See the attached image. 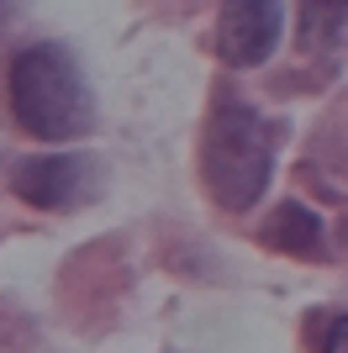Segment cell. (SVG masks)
I'll use <instances>...</instances> for the list:
<instances>
[{"instance_id": "6da1fadb", "label": "cell", "mask_w": 348, "mask_h": 353, "mask_svg": "<svg viewBox=\"0 0 348 353\" xmlns=\"http://www.w3.org/2000/svg\"><path fill=\"white\" fill-rule=\"evenodd\" d=\"M11 111L32 137L43 143H74L95 127V101L79 63L58 43H32L11 63Z\"/></svg>"}, {"instance_id": "7a4b0ae2", "label": "cell", "mask_w": 348, "mask_h": 353, "mask_svg": "<svg viewBox=\"0 0 348 353\" xmlns=\"http://www.w3.org/2000/svg\"><path fill=\"white\" fill-rule=\"evenodd\" d=\"M269 169H275V127L253 105H222L201 148V174L217 206L248 211L269 190Z\"/></svg>"}, {"instance_id": "3957f363", "label": "cell", "mask_w": 348, "mask_h": 353, "mask_svg": "<svg viewBox=\"0 0 348 353\" xmlns=\"http://www.w3.org/2000/svg\"><path fill=\"white\" fill-rule=\"evenodd\" d=\"M95 190V169L79 153H32L16 163V195L43 211H69Z\"/></svg>"}, {"instance_id": "277c9868", "label": "cell", "mask_w": 348, "mask_h": 353, "mask_svg": "<svg viewBox=\"0 0 348 353\" xmlns=\"http://www.w3.org/2000/svg\"><path fill=\"white\" fill-rule=\"evenodd\" d=\"M280 21H285L280 6H259V0H248V6H227V11H222V27H217L222 59L238 63V69L264 63L280 48Z\"/></svg>"}, {"instance_id": "5b68a950", "label": "cell", "mask_w": 348, "mask_h": 353, "mask_svg": "<svg viewBox=\"0 0 348 353\" xmlns=\"http://www.w3.org/2000/svg\"><path fill=\"white\" fill-rule=\"evenodd\" d=\"M269 243H280L285 253H301V259H311V253H322V221L311 216L306 206L285 201V206L269 216Z\"/></svg>"}, {"instance_id": "8992f818", "label": "cell", "mask_w": 348, "mask_h": 353, "mask_svg": "<svg viewBox=\"0 0 348 353\" xmlns=\"http://www.w3.org/2000/svg\"><path fill=\"white\" fill-rule=\"evenodd\" d=\"M322 353H348V316H338V322L327 327V343H322Z\"/></svg>"}]
</instances>
